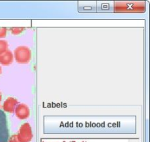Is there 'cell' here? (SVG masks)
I'll return each instance as SVG.
<instances>
[{"label": "cell", "mask_w": 150, "mask_h": 142, "mask_svg": "<svg viewBox=\"0 0 150 142\" xmlns=\"http://www.w3.org/2000/svg\"><path fill=\"white\" fill-rule=\"evenodd\" d=\"M114 11L140 13L145 11V5L142 2H116Z\"/></svg>", "instance_id": "obj_1"}, {"label": "cell", "mask_w": 150, "mask_h": 142, "mask_svg": "<svg viewBox=\"0 0 150 142\" xmlns=\"http://www.w3.org/2000/svg\"><path fill=\"white\" fill-rule=\"evenodd\" d=\"M13 57L19 64H28L32 59V51L26 45H20L14 50Z\"/></svg>", "instance_id": "obj_2"}, {"label": "cell", "mask_w": 150, "mask_h": 142, "mask_svg": "<svg viewBox=\"0 0 150 142\" xmlns=\"http://www.w3.org/2000/svg\"><path fill=\"white\" fill-rule=\"evenodd\" d=\"M16 135L19 142H30L33 138V133L30 124L25 122L21 124Z\"/></svg>", "instance_id": "obj_3"}, {"label": "cell", "mask_w": 150, "mask_h": 142, "mask_svg": "<svg viewBox=\"0 0 150 142\" xmlns=\"http://www.w3.org/2000/svg\"><path fill=\"white\" fill-rule=\"evenodd\" d=\"M9 130L7 116L0 109V142H6L8 138Z\"/></svg>", "instance_id": "obj_4"}, {"label": "cell", "mask_w": 150, "mask_h": 142, "mask_svg": "<svg viewBox=\"0 0 150 142\" xmlns=\"http://www.w3.org/2000/svg\"><path fill=\"white\" fill-rule=\"evenodd\" d=\"M16 117L20 120H26L30 116V109L25 103H18L15 109Z\"/></svg>", "instance_id": "obj_5"}, {"label": "cell", "mask_w": 150, "mask_h": 142, "mask_svg": "<svg viewBox=\"0 0 150 142\" xmlns=\"http://www.w3.org/2000/svg\"><path fill=\"white\" fill-rule=\"evenodd\" d=\"M18 102L17 99H16L13 97H8L4 100L2 105L3 111L9 113V114H13V113H14L16 105L18 104Z\"/></svg>", "instance_id": "obj_6"}, {"label": "cell", "mask_w": 150, "mask_h": 142, "mask_svg": "<svg viewBox=\"0 0 150 142\" xmlns=\"http://www.w3.org/2000/svg\"><path fill=\"white\" fill-rule=\"evenodd\" d=\"M14 57L12 51L7 50L0 55V64L4 66H8L13 62Z\"/></svg>", "instance_id": "obj_7"}, {"label": "cell", "mask_w": 150, "mask_h": 142, "mask_svg": "<svg viewBox=\"0 0 150 142\" xmlns=\"http://www.w3.org/2000/svg\"><path fill=\"white\" fill-rule=\"evenodd\" d=\"M8 42L4 40H0V55L8 50Z\"/></svg>", "instance_id": "obj_8"}, {"label": "cell", "mask_w": 150, "mask_h": 142, "mask_svg": "<svg viewBox=\"0 0 150 142\" xmlns=\"http://www.w3.org/2000/svg\"><path fill=\"white\" fill-rule=\"evenodd\" d=\"M25 30L24 27H12L10 29V32L14 35H18L21 34Z\"/></svg>", "instance_id": "obj_9"}, {"label": "cell", "mask_w": 150, "mask_h": 142, "mask_svg": "<svg viewBox=\"0 0 150 142\" xmlns=\"http://www.w3.org/2000/svg\"><path fill=\"white\" fill-rule=\"evenodd\" d=\"M7 33V28L0 27V40L1 38L5 37Z\"/></svg>", "instance_id": "obj_10"}, {"label": "cell", "mask_w": 150, "mask_h": 142, "mask_svg": "<svg viewBox=\"0 0 150 142\" xmlns=\"http://www.w3.org/2000/svg\"><path fill=\"white\" fill-rule=\"evenodd\" d=\"M8 142H19L18 139V137H17V135L16 134L12 135V136L9 138Z\"/></svg>", "instance_id": "obj_11"}, {"label": "cell", "mask_w": 150, "mask_h": 142, "mask_svg": "<svg viewBox=\"0 0 150 142\" xmlns=\"http://www.w3.org/2000/svg\"><path fill=\"white\" fill-rule=\"evenodd\" d=\"M1 100H2V96H1V94L0 93V104H1Z\"/></svg>", "instance_id": "obj_12"}, {"label": "cell", "mask_w": 150, "mask_h": 142, "mask_svg": "<svg viewBox=\"0 0 150 142\" xmlns=\"http://www.w3.org/2000/svg\"><path fill=\"white\" fill-rule=\"evenodd\" d=\"M1 66H0V75H1Z\"/></svg>", "instance_id": "obj_13"}]
</instances>
